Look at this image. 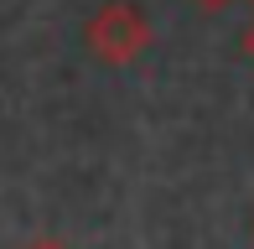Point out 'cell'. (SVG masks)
<instances>
[{
  "label": "cell",
  "mask_w": 254,
  "mask_h": 249,
  "mask_svg": "<svg viewBox=\"0 0 254 249\" xmlns=\"http://www.w3.org/2000/svg\"><path fill=\"white\" fill-rule=\"evenodd\" d=\"M83 47H88V58L104 62V67H125V62H135L151 47V16H145L135 0H109V5H99L94 16H88Z\"/></svg>",
  "instance_id": "cell-1"
},
{
  "label": "cell",
  "mask_w": 254,
  "mask_h": 249,
  "mask_svg": "<svg viewBox=\"0 0 254 249\" xmlns=\"http://www.w3.org/2000/svg\"><path fill=\"white\" fill-rule=\"evenodd\" d=\"M21 249H73V244H63V239H31V244H21Z\"/></svg>",
  "instance_id": "cell-2"
},
{
  "label": "cell",
  "mask_w": 254,
  "mask_h": 249,
  "mask_svg": "<svg viewBox=\"0 0 254 249\" xmlns=\"http://www.w3.org/2000/svg\"><path fill=\"white\" fill-rule=\"evenodd\" d=\"M244 52H249V62H254V21H249V31H244Z\"/></svg>",
  "instance_id": "cell-3"
},
{
  "label": "cell",
  "mask_w": 254,
  "mask_h": 249,
  "mask_svg": "<svg viewBox=\"0 0 254 249\" xmlns=\"http://www.w3.org/2000/svg\"><path fill=\"white\" fill-rule=\"evenodd\" d=\"M197 5H207V10H223V5H228V0H197Z\"/></svg>",
  "instance_id": "cell-4"
},
{
  "label": "cell",
  "mask_w": 254,
  "mask_h": 249,
  "mask_svg": "<svg viewBox=\"0 0 254 249\" xmlns=\"http://www.w3.org/2000/svg\"><path fill=\"white\" fill-rule=\"evenodd\" d=\"M249 234H254V218H249Z\"/></svg>",
  "instance_id": "cell-5"
}]
</instances>
